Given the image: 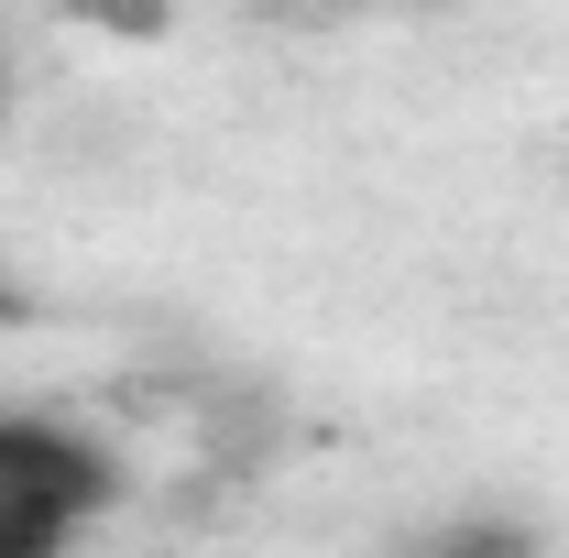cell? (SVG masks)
<instances>
[{"instance_id": "6", "label": "cell", "mask_w": 569, "mask_h": 558, "mask_svg": "<svg viewBox=\"0 0 569 558\" xmlns=\"http://www.w3.org/2000/svg\"><path fill=\"white\" fill-rule=\"evenodd\" d=\"M263 11H284V0H263Z\"/></svg>"}, {"instance_id": "4", "label": "cell", "mask_w": 569, "mask_h": 558, "mask_svg": "<svg viewBox=\"0 0 569 558\" xmlns=\"http://www.w3.org/2000/svg\"><path fill=\"white\" fill-rule=\"evenodd\" d=\"M22 318H33V296H22V285L0 275V340H11V329H22Z\"/></svg>"}, {"instance_id": "5", "label": "cell", "mask_w": 569, "mask_h": 558, "mask_svg": "<svg viewBox=\"0 0 569 558\" xmlns=\"http://www.w3.org/2000/svg\"><path fill=\"white\" fill-rule=\"evenodd\" d=\"M296 22H329V11H383V0H284Z\"/></svg>"}, {"instance_id": "1", "label": "cell", "mask_w": 569, "mask_h": 558, "mask_svg": "<svg viewBox=\"0 0 569 558\" xmlns=\"http://www.w3.org/2000/svg\"><path fill=\"white\" fill-rule=\"evenodd\" d=\"M0 492H44V504L99 526L110 492H121V460L77 417H56V406H0Z\"/></svg>"}, {"instance_id": "2", "label": "cell", "mask_w": 569, "mask_h": 558, "mask_svg": "<svg viewBox=\"0 0 569 558\" xmlns=\"http://www.w3.org/2000/svg\"><path fill=\"white\" fill-rule=\"evenodd\" d=\"M67 537H88V515L44 504V492H0V558H56Z\"/></svg>"}, {"instance_id": "3", "label": "cell", "mask_w": 569, "mask_h": 558, "mask_svg": "<svg viewBox=\"0 0 569 558\" xmlns=\"http://www.w3.org/2000/svg\"><path fill=\"white\" fill-rule=\"evenodd\" d=\"M67 11H77V22H121L132 44H142V33H164V0H67Z\"/></svg>"}]
</instances>
